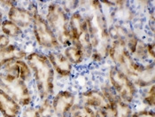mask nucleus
Listing matches in <instances>:
<instances>
[{"mask_svg":"<svg viewBox=\"0 0 155 117\" xmlns=\"http://www.w3.org/2000/svg\"><path fill=\"white\" fill-rule=\"evenodd\" d=\"M51 101L54 115L58 117H65L74 105L75 97L69 91H61Z\"/></svg>","mask_w":155,"mask_h":117,"instance_id":"nucleus-10","label":"nucleus"},{"mask_svg":"<svg viewBox=\"0 0 155 117\" xmlns=\"http://www.w3.org/2000/svg\"><path fill=\"white\" fill-rule=\"evenodd\" d=\"M32 28L35 39L39 46L51 51L60 49L61 45L50 28L45 18L37 12L34 17Z\"/></svg>","mask_w":155,"mask_h":117,"instance_id":"nucleus-8","label":"nucleus"},{"mask_svg":"<svg viewBox=\"0 0 155 117\" xmlns=\"http://www.w3.org/2000/svg\"><path fill=\"white\" fill-rule=\"evenodd\" d=\"M69 117H95V112L91 107L85 105H74L70 112Z\"/></svg>","mask_w":155,"mask_h":117,"instance_id":"nucleus-19","label":"nucleus"},{"mask_svg":"<svg viewBox=\"0 0 155 117\" xmlns=\"http://www.w3.org/2000/svg\"><path fill=\"white\" fill-rule=\"evenodd\" d=\"M69 30L71 44L80 48L85 58H91L92 48L86 20L81 12H74L69 17Z\"/></svg>","mask_w":155,"mask_h":117,"instance_id":"nucleus-6","label":"nucleus"},{"mask_svg":"<svg viewBox=\"0 0 155 117\" xmlns=\"http://www.w3.org/2000/svg\"><path fill=\"white\" fill-rule=\"evenodd\" d=\"M109 80L111 87L121 100L130 104L135 99L137 95L136 85L116 66L111 67L109 70Z\"/></svg>","mask_w":155,"mask_h":117,"instance_id":"nucleus-7","label":"nucleus"},{"mask_svg":"<svg viewBox=\"0 0 155 117\" xmlns=\"http://www.w3.org/2000/svg\"><path fill=\"white\" fill-rule=\"evenodd\" d=\"M45 18L61 46L67 47L72 45L69 30V16L60 4H49Z\"/></svg>","mask_w":155,"mask_h":117,"instance_id":"nucleus-4","label":"nucleus"},{"mask_svg":"<svg viewBox=\"0 0 155 117\" xmlns=\"http://www.w3.org/2000/svg\"><path fill=\"white\" fill-rule=\"evenodd\" d=\"M111 41H118L125 45L132 56L135 54L137 47L139 44L138 38L132 31L121 25H113L108 28Z\"/></svg>","mask_w":155,"mask_h":117,"instance_id":"nucleus-9","label":"nucleus"},{"mask_svg":"<svg viewBox=\"0 0 155 117\" xmlns=\"http://www.w3.org/2000/svg\"><path fill=\"white\" fill-rule=\"evenodd\" d=\"M3 13H2V11L0 9V28H1V25H2V22H3Z\"/></svg>","mask_w":155,"mask_h":117,"instance_id":"nucleus-26","label":"nucleus"},{"mask_svg":"<svg viewBox=\"0 0 155 117\" xmlns=\"http://www.w3.org/2000/svg\"><path fill=\"white\" fill-rule=\"evenodd\" d=\"M108 56L115 66L123 72L135 85L144 88L154 84V67L143 65L133 58L125 45L118 41H111Z\"/></svg>","mask_w":155,"mask_h":117,"instance_id":"nucleus-1","label":"nucleus"},{"mask_svg":"<svg viewBox=\"0 0 155 117\" xmlns=\"http://www.w3.org/2000/svg\"><path fill=\"white\" fill-rule=\"evenodd\" d=\"M81 102L83 105L96 107V108H107L110 107L105 95L102 92L97 90H90L81 94Z\"/></svg>","mask_w":155,"mask_h":117,"instance_id":"nucleus-15","label":"nucleus"},{"mask_svg":"<svg viewBox=\"0 0 155 117\" xmlns=\"http://www.w3.org/2000/svg\"><path fill=\"white\" fill-rule=\"evenodd\" d=\"M21 106L0 89V113L3 117H20Z\"/></svg>","mask_w":155,"mask_h":117,"instance_id":"nucleus-14","label":"nucleus"},{"mask_svg":"<svg viewBox=\"0 0 155 117\" xmlns=\"http://www.w3.org/2000/svg\"><path fill=\"white\" fill-rule=\"evenodd\" d=\"M130 117H155V114L152 110H142L132 114Z\"/></svg>","mask_w":155,"mask_h":117,"instance_id":"nucleus-23","label":"nucleus"},{"mask_svg":"<svg viewBox=\"0 0 155 117\" xmlns=\"http://www.w3.org/2000/svg\"><path fill=\"white\" fill-rule=\"evenodd\" d=\"M64 55L71 62L72 65H79L83 63L85 58L83 51L80 48L73 45L66 47L64 51Z\"/></svg>","mask_w":155,"mask_h":117,"instance_id":"nucleus-17","label":"nucleus"},{"mask_svg":"<svg viewBox=\"0 0 155 117\" xmlns=\"http://www.w3.org/2000/svg\"><path fill=\"white\" fill-rule=\"evenodd\" d=\"M21 117H44L38 114L36 106H27L21 111Z\"/></svg>","mask_w":155,"mask_h":117,"instance_id":"nucleus-21","label":"nucleus"},{"mask_svg":"<svg viewBox=\"0 0 155 117\" xmlns=\"http://www.w3.org/2000/svg\"><path fill=\"white\" fill-rule=\"evenodd\" d=\"M95 117H115L110 107L98 108L95 112Z\"/></svg>","mask_w":155,"mask_h":117,"instance_id":"nucleus-22","label":"nucleus"},{"mask_svg":"<svg viewBox=\"0 0 155 117\" xmlns=\"http://www.w3.org/2000/svg\"><path fill=\"white\" fill-rule=\"evenodd\" d=\"M91 13L85 16L88 26L92 52L91 58L94 61H102L108 56L111 40L108 32L107 19L102 12L101 4L98 1L90 2Z\"/></svg>","mask_w":155,"mask_h":117,"instance_id":"nucleus-2","label":"nucleus"},{"mask_svg":"<svg viewBox=\"0 0 155 117\" xmlns=\"http://www.w3.org/2000/svg\"><path fill=\"white\" fill-rule=\"evenodd\" d=\"M145 49H146L147 55L153 59V58H154V44L152 43V44L145 45Z\"/></svg>","mask_w":155,"mask_h":117,"instance_id":"nucleus-25","label":"nucleus"},{"mask_svg":"<svg viewBox=\"0 0 155 117\" xmlns=\"http://www.w3.org/2000/svg\"><path fill=\"white\" fill-rule=\"evenodd\" d=\"M46 56L54 72L57 73L60 76L67 77L71 75L73 72V65L66 58L64 53L56 51H51Z\"/></svg>","mask_w":155,"mask_h":117,"instance_id":"nucleus-13","label":"nucleus"},{"mask_svg":"<svg viewBox=\"0 0 155 117\" xmlns=\"http://www.w3.org/2000/svg\"><path fill=\"white\" fill-rule=\"evenodd\" d=\"M0 29L4 35L9 38H16L22 34V28L11 21H9L8 19L3 21Z\"/></svg>","mask_w":155,"mask_h":117,"instance_id":"nucleus-18","label":"nucleus"},{"mask_svg":"<svg viewBox=\"0 0 155 117\" xmlns=\"http://www.w3.org/2000/svg\"><path fill=\"white\" fill-rule=\"evenodd\" d=\"M27 55L24 50L15 45H10L6 48L0 50V70L7 63L15 59H24Z\"/></svg>","mask_w":155,"mask_h":117,"instance_id":"nucleus-16","label":"nucleus"},{"mask_svg":"<svg viewBox=\"0 0 155 117\" xmlns=\"http://www.w3.org/2000/svg\"><path fill=\"white\" fill-rule=\"evenodd\" d=\"M30 68L36 92L41 99H49L54 92V74L47 56L40 52H32L26 57Z\"/></svg>","mask_w":155,"mask_h":117,"instance_id":"nucleus-3","label":"nucleus"},{"mask_svg":"<svg viewBox=\"0 0 155 117\" xmlns=\"http://www.w3.org/2000/svg\"><path fill=\"white\" fill-rule=\"evenodd\" d=\"M65 117H67V116H65Z\"/></svg>","mask_w":155,"mask_h":117,"instance_id":"nucleus-27","label":"nucleus"},{"mask_svg":"<svg viewBox=\"0 0 155 117\" xmlns=\"http://www.w3.org/2000/svg\"><path fill=\"white\" fill-rule=\"evenodd\" d=\"M36 12L35 11L13 5L8 9L7 19L18 25L20 28H26L33 25Z\"/></svg>","mask_w":155,"mask_h":117,"instance_id":"nucleus-11","label":"nucleus"},{"mask_svg":"<svg viewBox=\"0 0 155 117\" xmlns=\"http://www.w3.org/2000/svg\"><path fill=\"white\" fill-rule=\"evenodd\" d=\"M10 38L4 34H0V50L5 49L8 45H10Z\"/></svg>","mask_w":155,"mask_h":117,"instance_id":"nucleus-24","label":"nucleus"},{"mask_svg":"<svg viewBox=\"0 0 155 117\" xmlns=\"http://www.w3.org/2000/svg\"><path fill=\"white\" fill-rule=\"evenodd\" d=\"M0 89H2L21 107L32 103V93L28 82L12 75L0 72Z\"/></svg>","mask_w":155,"mask_h":117,"instance_id":"nucleus-5","label":"nucleus"},{"mask_svg":"<svg viewBox=\"0 0 155 117\" xmlns=\"http://www.w3.org/2000/svg\"><path fill=\"white\" fill-rule=\"evenodd\" d=\"M143 101L144 104L149 106H154L155 103V90L154 84H152L148 87V89L143 92Z\"/></svg>","mask_w":155,"mask_h":117,"instance_id":"nucleus-20","label":"nucleus"},{"mask_svg":"<svg viewBox=\"0 0 155 117\" xmlns=\"http://www.w3.org/2000/svg\"><path fill=\"white\" fill-rule=\"evenodd\" d=\"M0 72L21 79L26 82H28L32 79L30 68L28 67L27 61L23 59H15L7 63Z\"/></svg>","mask_w":155,"mask_h":117,"instance_id":"nucleus-12","label":"nucleus"}]
</instances>
